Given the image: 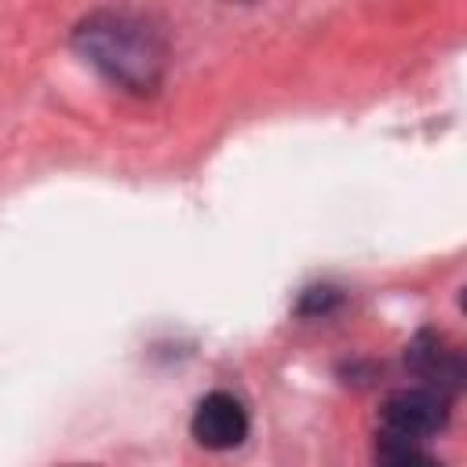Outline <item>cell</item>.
Listing matches in <instances>:
<instances>
[{
    "mask_svg": "<svg viewBox=\"0 0 467 467\" xmlns=\"http://www.w3.org/2000/svg\"><path fill=\"white\" fill-rule=\"evenodd\" d=\"M336 299H339V296H336V288H306V296H303L299 310H303V314H325Z\"/></svg>",
    "mask_w": 467,
    "mask_h": 467,
    "instance_id": "6",
    "label": "cell"
},
{
    "mask_svg": "<svg viewBox=\"0 0 467 467\" xmlns=\"http://www.w3.org/2000/svg\"><path fill=\"white\" fill-rule=\"evenodd\" d=\"M376 467H441V463H438L427 449H420V441H405V438L379 434Z\"/></svg>",
    "mask_w": 467,
    "mask_h": 467,
    "instance_id": "5",
    "label": "cell"
},
{
    "mask_svg": "<svg viewBox=\"0 0 467 467\" xmlns=\"http://www.w3.org/2000/svg\"><path fill=\"white\" fill-rule=\"evenodd\" d=\"M409 365L412 372H420L423 379L431 383H441V387H456L463 368H460V354L449 350L434 332H420L409 347Z\"/></svg>",
    "mask_w": 467,
    "mask_h": 467,
    "instance_id": "4",
    "label": "cell"
},
{
    "mask_svg": "<svg viewBox=\"0 0 467 467\" xmlns=\"http://www.w3.org/2000/svg\"><path fill=\"white\" fill-rule=\"evenodd\" d=\"M379 420H383V434L405 438V441H423L445 427L449 409L434 387H405L383 401Z\"/></svg>",
    "mask_w": 467,
    "mask_h": 467,
    "instance_id": "2",
    "label": "cell"
},
{
    "mask_svg": "<svg viewBox=\"0 0 467 467\" xmlns=\"http://www.w3.org/2000/svg\"><path fill=\"white\" fill-rule=\"evenodd\" d=\"M190 431H193V438L204 449H215V452L237 449L244 441V434H248V412H244V405L234 394L212 390V394H204L197 401Z\"/></svg>",
    "mask_w": 467,
    "mask_h": 467,
    "instance_id": "3",
    "label": "cell"
},
{
    "mask_svg": "<svg viewBox=\"0 0 467 467\" xmlns=\"http://www.w3.org/2000/svg\"><path fill=\"white\" fill-rule=\"evenodd\" d=\"M77 51L128 91H153L164 73L161 33L128 11H91L73 33Z\"/></svg>",
    "mask_w": 467,
    "mask_h": 467,
    "instance_id": "1",
    "label": "cell"
}]
</instances>
